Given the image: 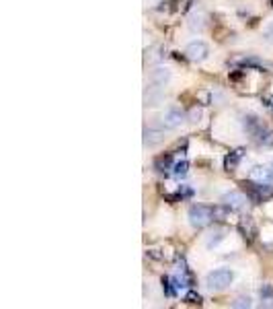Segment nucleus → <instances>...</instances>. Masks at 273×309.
<instances>
[{
  "instance_id": "12",
  "label": "nucleus",
  "mask_w": 273,
  "mask_h": 309,
  "mask_svg": "<svg viewBox=\"0 0 273 309\" xmlns=\"http://www.w3.org/2000/svg\"><path fill=\"white\" fill-rule=\"evenodd\" d=\"M238 161H240V150H234L232 154H228V157H226V161H224V167H226L228 171H232V169H236Z\"/></svg>"
},
{
  "instance_id": "1",
  "label": "nucleus",
  "mask_w": 273,
  "mask_h": 309,
  "mask_svg": "<svg viewBox=\"0 0 273 309\" xmlns=\"http://www.w3.org/2000/svg\"><path fill=\"white\" fill-rule=\"evenodd\" d=\"M232 278H234L232 270H228V268H218V270H214V272H209V274L205 276V285H207L209 291H224V289L232 282Z\"/></svg>"
},
{
  "instance_id": "17",
  "label": "nucleus",
  "mask_w": 273,
  "mask_h": 309,
  "mask_svg": "<svg viewBox=\"0 0 273 309\" xmlns=\"http://www.w3.org/2000/svg\"><path fill=\"white\" fill-rule=\"evenodd\" d=\"M185 299H187V301H189V303H199V301H201V297H199V295H197V293H193V291H189V293H187V297H185Z\"/></svg>"
},
{
  "instance_id": "3",
  "label": "nucleus",
  "mask_w": 273,
  "mask_h": 309,
  "mask_svg": "<svg viewBox=\"0 0 273 309\" xmlns=\"http://www.w3.org/2000/svg\"><path fill=\"white\" fill-rule=\"evenodd\" d=\"M247 186V196L253 200V202H263L265 198H269L271 194H273V190L265 184L263 186V182L261 184H255V182H249V184H245Z\"/></svg>"
},
{
  "instance_id": "11",
  "label": "nucleus",
  "mask_w": 273,
  "mask_h": 309,
  "mask_svg": "<svg viewBox=\"0 0 273 309\" xmlns=\"http://www.w3.org/2000/svg\"><path fill=\"white\" fill-rule=\"evenodd\" d=\"M171 154H162V157H158L156 161H154V167L158 169V171H167V169H171Z\"/></svg>"
},
{
  "instance_id": "9",
  "label": "nucleus",
  "mask_w": 273,
  "mask_h": 309,
  "mask_svg": "<svg viewBox=\"0 0 273 309\" xmlns=\"http://www.w3.org/2000/svg\"><path fill=\"white\" fill-rule=\"evenodd\" d=\"M150 79H152V83H154V85L165 87V85L171 81V70H167V68H156V70H152Z\"/></svg>"
},
{
  "instance_id": "19",
  "label": "nucleus",
  "mask_w": 273,
  "mask_h": 309,
  "mask_svg": "<svg viewBox=\"0 0 273 309\" xmlns=\"http://www.w3.org/2000/svg\"><path fill=\"white\" fill-rule=\"evenodd\" d=\"M267 106H269V108H271V110H273V97H271V99H269V103H267Z\"/></svg>"
},
{
  "instance_id": "14",
  "label": "nucleus",
  "mask_w": 273,
  "mask_h": 309,
  "mask_svg": "<svg viewBox=\"0 0 273 309\" xmlns=\"http://www.w3.org/2000/svg\"><path fill=\"white\" fill-rule=\"evenodd\" d=\"M251 305H253L251 297H238V299L232 303V307H251Z\"/></svg>"
},
{
  "instance_id": "5",
  "label": "nucleus",
  "mask_w": 273,
  "mask_h": 309,
  "mask_svg": "<svg viewBox=\"0 0 273 309\" xmlns=\"http://www.w3.org/2000/svg\"><path fill=\"white\" fill-rule=\"evenodd\" d=\"M185 122V114L181 110H167L165 116H162V124H165V128H179L181 124Z\"/></svg>"
},
{
  "instance_id": "6",
  "label": "nucleus",
  "mask_w": 273,
  "mask_h": 309,
  "mask_svg": "<svg viewBox=\"0 0 273 309\" xmlns=\"http://www.w3.org/2000/svg\"><path fill=\"white\" fill-rule=\"evenodd\" d=\"M247 198H249V196H245L242 192L232 190V192H228V194L222 196V202H224V206H228V209H242L245 202H247Z\"/></svg>"
},
{
  "instance_id": "16",
  "label": "nucleus",
  "mask_w": 273,
  "mask_h": 309,
  "mask_svg": "<svg viewBox=\"0 0 273 309\" xmlns=\"http://www.w3.org/2000/svg\"><path fill=\"white\" fill-rule=\"evenodd\" d=\"M199 118H201V110L195 108V110L189 112V120H191V122H199Z\"/></svg>"
},
{
  "instance_id": "18",
  "label": "nucleus",
  "mask_w": 273,
  "mask_h": 309,
  "mask_svg": "<svg viewBox=\"0 0 273 309\" xmlns=\"http://www.w3.org/2000/svg\"><path fill=\"white\" fill-rule=\"evenodd\" d=\"M265 39H267V41H273V23L265 29Z\"/></svg>"
},
{
  "instance_id": "20",
  "label": "nucleus",
  "mask_w": 273,
  "mask_h": 309,
  "mask_svg": "<svg viewBox=\"0 0 273 309\" xmlns=\"http://www.w3.org/2000/svg\"><path fill=\"white\" fill-rule=\"evenodd\" d=\"M269 171H271V182H273V165L269 167Z\"/></svg>"
},
{
  "instance_id": "15",
  "label": "nucleus",
  "mask_w": 273,
  "mask_h": 309,
  "mask_svg": "<svg viewBox=\"0 0 273 309\" xmlns=\"http://www.w3.org/2000/svg\"><path fill=\"white\" fill-rule=\"evenodd\" d=\"M273 297V289H271V285H263V289H261V299L263 301H269Z\"/></svg>"
},
{
  "instance_id": "2",
  "label": "nucleus",
  "mask_w": 273,
  "mask_h": 309,
  "mask_svg": "<svg viewBox=\"0 0 273 309\" xmlns=\"http://www.w3.org/2000/svg\"><path fill=\"white\" fill-rule=\"evenodd\" d=\"M211 221H214V209H209V206L195 204V206L189 209V223L193 227L201 229V227H207Z\"/></svg>"
},
{
  "instance_id": "10",
  "label": "nucleus",
  "mask_w": 273,
  "mask_h": 309,
  "mask_svg": "<svg viewBox=\"0 0 273 309\" xmlns=\"http://www.w3.org/2000/svg\"><path fill=\"white\" fill-rule=\"evenodd\" d=\"M251 177H253L255 182H271V171H269L267 167H253Z\"/></svg>"
},
{
  "instance_id": "4",
  "label": "nucleus",
  "mask_w": 273,
  "mask_h": 309,
  "mask_svg": "<svg viewBox=\"0 0 273 309\" xmlns=\"http://www.w3.org/2000/svg\"><path fill=\"white\" fill-rule=\"evenodd\" d=\"M185 54H187V58H189V60H193V62H201V60H205V58H207L209 47H207L203 41H193V43H189V45H187Z\"/></svg>"
},
{
  "instance_id": "8",
  "label": "nucleus",
  "mask_w": 273,
  "mask_h": 309,
  "mask_svg": "<svg viewBox=\"0 0 273 309\" xmlns=\"http://www.w3.org/2000/svg\"><path fill=\"white\" fill-rule=\"evenodd\" d=\"M162 140H165V132H162L160 128H144V144L146 146H156L160 144Z\"/></svg>"
},
{
  "instance_id": "13",
  "label": "nucleus",
  "mask_w": 273,
  "mask_h": 309,
  "mask_svg": "<svg viewBox=\"0 0 273 309\" xmlns=\"http://www.w3.org/2000/svg\"><path fill=\"white\" fill-rule=\"evenodd\" d=\"M187 171H189V163L187 161H179V163L173 165V175L175 177H183V175H187Z\"/></svg>"
},
{
  "instance_id": "7",
  "label": "nucleus",
  "mask_w": 273,
  "mask_h": 309,
  "mask_svg": "<svg viewBox=\"0 0 273 309\" xmlns=\"http://www.w3.org/2000/svg\"><path fill=\"white\" fill-rule=\"evenodd\" d=\"M162 97H165V91H162L160 85L152 83V87H148L144 91V103H146V106H158V103L162 101Z\"/></svg>"
},
{
  "instance_id": "21",
  "label": "nucleus",
  "mask_w": 273,
  "mask_h": 309,
  "mask_svg": "<svg viewBox=\"0 0 273 309\" xmlns=\"http://www.w3.org/2000/svg\"><path fill=\"white\" fill-rule=\"evenodd\" d=\"M271 7H273V0H271Z\"/></svg>"
}]
</instances>
